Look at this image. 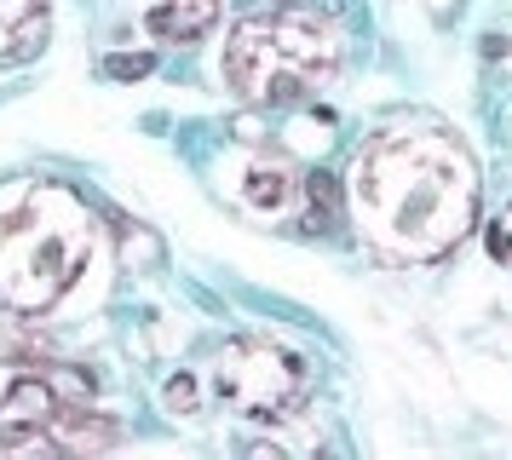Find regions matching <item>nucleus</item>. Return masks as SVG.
<instances>
[{
  "label": "nucleus",
  "mask_w": 512,
  "mask_h": 460,
  "mask_svg": "<svg viewBox=\"0 0 512 460\" xmlns=\"http://www.w3.org/2000/svg\"><path fill=\"white\" fill-rule=\"evenodd\" d=\"M357 230L392 265H432L478 225V161L443 127H397L357 156Z\"/></svg>",
  "instance_id": "1"
},
{
  "label": "nucleus",
  "mask_w": 512,
  "mask_h": 460,
  "mask_svg": "<svg viewBox=\"0 0 512 460\" xmlns=\"http://www.w3.org/2000/svg\"><path fill=\"white\" fill-rule=\"evenodd\" d=\"M47 46V0H0V64H29Z\"/></svg>",
  "instance_id": "7"
},
{
  "label": "nucleus",
  "mask_w": 512,
  "mask_h": 460,
  "mask_svg": "<svg viewBox=\"0 0 512 460\" xmlns=\"http://www.w3.org/2000/svg\"><path fill=\"white\" fill-rule=\"evenodd\" d=\"M248 202H254L259 213H282V207L294 202L288 167H254V173H248Z\"/></svg>",
  "instance_id": "10"
},
{
  "label": "nucleus",
  "mask_w": 512,
  "mask_h": 460,
  "mask_svg": "<svg viewBox=\"0 0 512 460\" xmlns=\"http://www.w3.org/2000/svg\"><path fill=\"white\" fill-rule=\"evenodd\" d=\"M196 403H202L196 380H190V374H173V380H167V409L173 414H196Z\"/></svg>",
  "instance_id": "12"
},
{
  "label": "nucleus",
  "mask_w": 512,
  "mask_h": 460,
  "mask_svg": "<svg viewBox=\"0 0 512 460\" xmlns=\"http://www.w3.org/2000/svg\"><path fill=\"white\" fill-rule=\"evenodd\" d=\"M305 230L323 236V230H340V184L328 173H311L305 179Z\"/></svg>",
  "instance_id": "9"
},
{
  "label": "nucleus",
  "mask_w": 512,
  "mask_h": 460,
  "mask_svg": "<svg viewBox=\"0 0 512 460\" xmlns=\"http://www.w3.org/2000/svg\"><path fill=\"white\" fill-rule=\"evenodd\" d=\"M340 69V41L311 12H254L225 41V87L242 104H300Z\"/></svg>",
  "instance_id": "3"
},
{
  "label": "nucleus",
  "mask_w": 512,
  "mask_h": 460,
  "mask_svg": "<svg viewBox=\"0 0 512 460\" xmlns=\"http://www.w3.org/2000/svg\"><path fill=\"white\" fill-rule=\"evenodd\" d=\"M311 391V368L288 345L231 340L219 351V397L248 420H288Z\"/></svg>",
  "instance_id": "4"
},
{
  "label": "nucleus",
  "mask_w": 512,
  "mask_h": 460,
  "mask_svg": "<svg viewBox=\"0 0 512 460\" xmlns=\"http://www.w3.org/2000/svg\"><path fill=\"white\" fill-rule=\"evenodd\" d=\"M64 409H75V403L58 391L52 368L47 374H24L18 386L0 397V449H35Z\"/></svg>",
  "instance_id": "5"
},
{
  "label": "nucleus",
  "mask_w": 512,
  "mask_h": 460,
  "mask_svg": "<svg viewBox=\"0 0 512 460\" xmlns=\"http://www.w3.org/2000/svg\"><path fill=\"white\" fill-rule=\"evenodd\" d=\"M213 18H219V0H156L144 23L156 41H196L213 29Z\"/></svg>",
  "instance_id": "8"
},
{
  "label": "nucleus",
  "mask_w": 512,
  "mask_h": 460,
  "mask_svg": "<svg viewBox=\"0 0 512 460\" xmlns=\"http://www.w3.org/2000/svg\"><path fill=\"white\" fill-rule=\"evenodd\" d=\"M121 443V426L110 414H93V403H75L52 420V432L41 437V449H58V455H93V449H110Z\"/></svg>",
  "instance_id": "6"
},
{
  "label": "nucleus",
  "mask_w": 512,
  "mask_h": 460,
  "mask_svg": "<svg viewBox=\"0 0 512 460\" xmlns=\"http://www.w3.org/2000/svg\"><path fill=\"white\" fill-rule=\"evenodd\" d=\"M93 259V207L70 184H29L0 213V305L41 317Z\"/></svg>",
  "instance_id": "2"
},
{
  "label": "nucleus",
  "mask_w": 512,
  "mask_h": 460,
  "mask_svg": "<svg viewBox=\"0 0 512 460\" xmlns=\"http://www.w3.org/2000/svg\"><path fill=\"white\" fill-rule=\"evenodd\" d=\"M489 253H495L501 265H512V207L495 219V225H489Z\"/></svg>",
  "instance_id": "13"
},
{
  "label": "nucleus",
  "mask_w": 512,
  "mask_h": 460,
  "mask_svg": "<svg viewBox=\"0 0 512 460\" xmlns=\"http://www.w3.org/2000/svg\"><path fill=\"white\" fill-rule=\"evenodd\" d=\"M150 69H156L150 52H116V58H104V75H110V81H144Z\"/></svg>",
  "instance_id": "11"
}]
</instances>
